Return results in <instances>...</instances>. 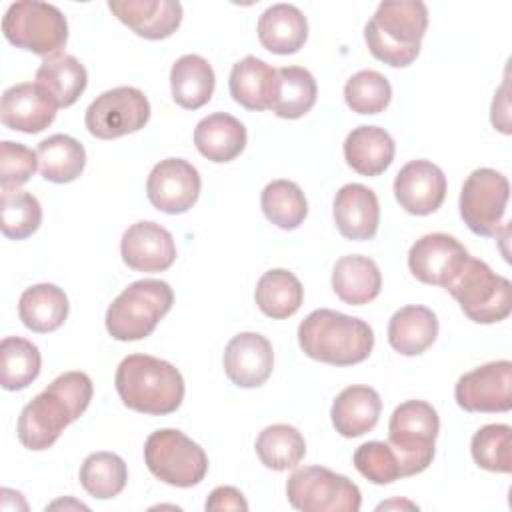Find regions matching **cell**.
<instances>
[{
	"label": "cell",
	"mask_w": 512,
	"mask_h": 512,
	"mask_svg": "<svg viewBox=\"0 0 512 512\" xmlns=\"http://www.w3.org/2000/svg\"><path fill=\"white\" fill-rule=\"evenodd\" d=\"M206 510H248V502L244 500L242 492L234 486H218L210 492L206 504Z\"/></svg>",
	"instance_id": "obj_44"
},
{
	"label": "cell",
	"mask_w": 512,
	"mask_h": 512,
	"mask_svg": "<svg viewBox=\"0 0 512 512\" xmlns=\"http://www.w3.org/2000/svg\"><path fill=\"white\" fill-rule=\"evenodd\" d=\"M150 120V102L134 86H118L102 92L86 108V128L100 140H114L138 132Z\"/></svg>",
	"instance_id": "obj_12"
},
{
	"label": "cell",
	"mask_w": 512,
	"mask_h": 512,
	"mask_svg": "<svg viewBox=\"0 0 512 512\" xmlns=\"http://www.w3.org/2000/svg\"><path fill=\"white\" fill-rule=\"evenodd\" d=\"M36 156L42 178L56 184L76 180L86 166L84 146L68 134H54L42 140L36 148Z\"/></svg>",
	"instance_id": "obj_33"
},
{
	"label": "cell",
	"mask_w": 512,
	"mask_h": 512,
	"mask_svg": "<svg viewBox=\"0 0 512 512\" xmlns=\"http://www.w3.org/2000/svg\"><path fill=\"white\" fill-rule=\"evenodd\" d=\"M68 296L56 284H34L26 288L18 302V316L22 324L38 334L58 330L68 318Z\"/></svg>",
	"instance_id": "obj_28"
},
{
	"label": "cell",
	"mask_w": 512,
	"mask_h": 512,
	"mask_svg": "<svg viewBox=\"0 0 512 512\" xmlns=\"http://www.w3.org/2000/svg\"><path fill=\"white\" fill-rule=\"evenodd\" d=\"M334 222L338 232L348 240H370L378 232L380 204L364 184H346L334 196Z\"/></svg>",
	"instance_id": "obj_21"
},
{
	"label": "cell",
	"mask_w": 512,
	"mask_h": 512,
	"mask_svg": "<svg viewBox=\"0 0 512 512\" xmlns=\"http://www.w3.org/2000/svg\"><path fill=\"white\" fill-rule=\"evenodd\" d=\"M510 184L504 174L494 168L474 170L460 190V216L464 224L478 236H498L504 222Z\"/></svg>",
	"instance_id": "obj_11"
},
{
	"label": "cell",
	"mask_w": 512,
	"mask_h": 512,
	"mask_svg": "<svg viewBox=\"0 0 512 512\" xmlns=\"http://www.w3.org/2000/svg\"><path fill=\"white\" fill-rule=\"evenodd\" d=\"M92 394L94 386L88 374L78 370L60 374L22 408L18 440L28 450L50 448L64 428L86 412Z\"/></svg>",
	"instance_id": "obj_1"
},
{
	"label": "cell",
	"mask_w": 512,
	"mask_h": 512,
	"mask_svg": "<svg viewBox=\"0 0 512 512\" xmlns=\"http://www.w3.org/2000/svg\"><path fill=\"white\" fill-rule=\"evenodd\" d=\"M288 502L302 512H358L360 488L346 476L324 466H304L286 482Z\"/></svg>",
	"instance_id": "obj_10"
},
{
	"label": "cell",
	"mask_w": 512,
	"mask_h": 512,
	"mask_svg": "<svg viewBox=\"0 0 512 512\" xmlns=\"http://www.w3.org/2000/svg\"><path fill=\"white\" fill-rule=\"evenodd\" d=\"M246 140L248 134L244 124L226 112H214L202 118L194 128V144L198 152L216 164L240 156L246 148Z\"/></svg>",
	"instance_id": "obj_25"
},
{
	"label": "cell",
	"mask_w": 512,
	"mask_h": 512,
	"mask_svg": "<svg viewBox=\"0 0 512 512\" xmlns=\"http://www.w3.org/2000/svg\"><path fill=\"white\" fill-rule=\"evenodd\" d=\"M230 96L246 110H272L280 94L278 70L256 56L238 60L230 70Z\"/></svg>",
	"instance_id": "obj_22"
},
{
	"label": "cell",
	"mask_w": 512,
	"mask_h": 512,
	"mask_svg": "<svg viewBox=\"0 0 512 512\" xmlns=\"http://www.w3.org/2000/svg\"><path fill=\"white\" fill-rule=\"evenodd\" d=\"M174 292L168 282L144 278L124 288L106 310V330L114 340L134 342L150 336L170 312Z\"/></svg>",
	"instance_id": "obj_5"
},
{
	"label": "cell",
	"mask_w": 512,
	"mask_h": 512,
	"mask_svg": "<svg viewBox=\"0 0 512 512\" xmlns=\"http://www.w3.org/2000/svg\"><path fill=\"white\" fill-rule=\"evenodd\" d=\"M344 100L356 114H380L392 100V86L384 74L376 70H360L348 78Z\"/></svg>",
	"instance_id": "obj_41"
},
{
	"label": "cell",
	"mask_w": 512,
	"mask_h": 512,
	"mask_svg": "<svg viewBox=\"0 0 512 512\" xmlns=\"http://www.w3.org/2000/svg\"><path fill=\"white\" fill-rule=\"evenodd\" d=\"M224 372L240 388L262 386L274 368L272 344L258 332L236 334L224 350Z\"/></svg>",
	"instance_id": "obj_18"
},
{
	"label": "cell",
	"mask_w": 512,
	"mask_h": 512,
	"mask_svg": "<svg viewBox=\"0 0 512 512\" xmlns=\"http://www.w3.org/2000/svg\"><path fill=\"white\" fill-rule=\"evenodd\" d=\"M38 168L34 150L20 142H0V186L2 190H18L26 184Z\"/></svg>",
	"instance_id": "obj_43"
},
{
	"label": "cell",
	"mask_w": 512,
	"mask_h": 512,
	"mask_svg": "<svg viewBox=\"0 0 512 512\" xmlns=\"http://www.w3.org/2000/svg\"><path fill=\"white\" fill-rule=\"evenodd\" d=\"M254 448L260 462L276 472L298 466L306 454L304 436L290 424L266 426L258 434Z\"/></svg>",
	"instance_id": "obj_35"
},
{
	"label": "cell",
	"mask_w": 512,
	"mask_h": 512,
	"mask_svg": "<svg viewBox=\"0 0 512 512\" xmlns=\"http://www.w3.org/2000/svg\"><path fill=\"white\" fill-rule=\"evenodd\" d=\"M258 40L272 54H296L308 38V22L294 4H274L258 18Z\"/></svg>",
	"instance_id": "obj_24"
},
{
	"label": "cell",
	"mask_w": 512,
	"mask_h": 512,
	"mask_svg": "<svg viewBox=\"0 0 512 512\" xmlns=\"http://www.w3.org/2000/svg\"><path fill=\"white\" fill-rule=\"evenodd\" d=\"M126 480V462L114 452H92L80 466L82 488L98 500L118 496L124 490Z\"/></svg>",
	"instance_id": "obj_37"
},
{
	"label": "cell",
	"mask_w": 512,
	"mask_h": 512,
	"mask_svg": "<svg viewBox=\"0 0 512 512\" xmlns=\"http://www.w3.org/2000/svg\"><path fill=\"white\" fill-rule=\"evenodd\" d=\"M120 254L124 264L136 272H164L176 260V244L164 226L140 220L122 234Z\"/></svg>",
	"instance_id": "obj_17"
},
{
	"label": "cell",
	"mask_w": 512,
	"mask_h": 512,
	"mask_svg": "<svg viewBox=\"0 0 512 512\" xmlns=\"http://www.w3.org/2000/svg\"><path fill=\"white\" fill-rule=\"evenodd\" d=\"M428 28V8L420 0L380 2L364 28V40L374 58L392 66H410L420 54Z\"/></svg>",
	"instance_id": "obj_4"
},
{
	"label": "cell",
	"mask_w": 512,
	"mask_h": 512,
	"mask_svg": "<svg viewBox=\"0 0 512 512\" xmlns=\"http://www.w3.org/2000/svg\"><path fill=\"white\" fill-rule=\"evenodd\" d=\"M264 216L282 230L298 228L306 214L308 202L302 188L292 180H272L260 196Z\"/></svg>",
	"instance_id": "obj_36"
},
{
	"label": "cell",
	"mask_w": 512,
	"mask_h": 512,
	"mask_svg": "<svg viewBox=\"0 0 512 512\" xmlns=\"http://www.w3.org/2000/svg\"><path fill=\"white\" fill-rule=\"evenodd\" d=\"M474 462L488 470L510 474L512 472V428L508 424H486L470 442Z\"/></svg>",
	"instance_id": "obj_40"
},
{
	"label": "cell",
	"mask_w": 512,
	"mask_h": 512,
	"mask_svg": "<svg viewBox=\"0 0 512 512\" xmlns=\"http://www.w3.org/2000/svg\"><path fill=\"white\" fill-rule=\"evenodd\" d=\"M398 506H400V508H402V506H406V508H412V510L416 508V510H418V506H414V504H410V502H398V500H392V502H382V504H380L376 510H384V508H398Z\"/></svg>",
	"instance_id": "obj_45"
},
{
	"label": "cell",
	"mask_w": 512,
	"mask_h": 512,
	"mask_svg": "<svg viewBox=\"0 0 512 512\" xmlns=\"http://www.w3.org/2000/svg\"><path fill=\"white\" fill-rule=\"evenodd\" d=\"M382 400L370 386H348L332 402V426L344 438H358L370 432L380 418Z\"/></svg>",
	"instance_id": "obj_23"
},
{
	"label": "cell",
	"mask_w": 512,
	"mask_h": 512,
	"mask_svg": "<svg viewBox=\"0 0 512 512\" xmlns=\"http://www.w3.org/2000/svg\"><path fill=\"white\" fill-rule=\"evenodd\" d=\"M4 38L38 56L60 54L68 42V22L58 6L38 0L10 4L2 18Z\"/></svg>",
	"instance_id": "obj_7"
},
{
	"label": "cell",
	"mask_w": 512,
	"mask_h": 512,
	"mask_svg": "<svg viewBox=\"0 0 512 512\" xmlns=\"http://www.w3.org/2000/svg\"><path fill=\"white\" fill-rule=\"evenodd\" d=\"M200 188L202 180L196 166L184 158L160 160L146 180V196L150 204L166 214H182L190 210L200 196Z\"/></svg>",
	"instance_id": "obj_15"
},
{
	"label": "cell",
	"mask_w": 512,
	"mask_h": 512,
	"mask_svg": "<svg viewBox=\"0 0 512 512\" xmlns=\"http://www.w3.org/2000/svg\"><path fill=\"white\" fill-rule=\"evenodd\" d=\"M56 110V102L36 82L10 86L4 90L0 102L2 124L24 134H38L46 130L54 122Z\"/></svg>",
	"instance_id": "obj_19"
},
{
	"label": "cell",
	"mask_w": 512,
	"mask_h": 512,
	"mask_svg": "<svg viewBox=\"0 0 512 512\" xmlns=\"http://www.w3.org/2000/svg\"><path fill=\"white\" fill-rule=\"evenodd\" d=\"M144 462L158 480L176 488H192L208 472L204 448L174 428L156 430L146 438Z\"/></svg>",
	"instance_id": "obj_9"
},
{
	"label": "cell",
	"mask_w": 512,
	"mask_h": 512,
	"mask_svg": "<svg viewBox=\"0 0 512 512\" xmlns=\"http://www.w3.org/2000/svg\"><path fill=\"white\" fill-rule=\"evenodd\" d=\"M356 470L372 484H390L400 478V466L396 454L388 442H366L354 452Z\"/></svg>",
	"instance_id": "obj_42"
},
{
	"label": "cell",
	"mask_w": 512,
	"mask_h": 512,
	"mask_svg": "<svg viewBox=\"0 0 512 512\" xmlns=\"http://www.w3.org/2000/svg\"><path fill=\"white\" fill-rule=\"evenodd\" d=\"M116 392L130 410L166 416L184 400V378L176 366L148 354L126 356L114 376Z\"/></svg>",
	"instance_id": "obj_2"
},
{
	"label": "cell",
	"mask_w": 512,
	"mask_h": 512,
	"mask_svg": "<svg viewBox=\"0 0 512 512\" xmlns=\"http://www.w3.org/2000/svg\"><path fill=\"white\" fill-rule=\"evenodd\" d=\"M332 290L350 306L372 302L382 290V274L378 264L360 254L338 258L332 270Z\"/></svg>",
	"instance_id": "obj_26"
},
{
	"label": "cell",
	"mask_w": 512,
	"mask_h": 512,
	"mask_svg": "<svg viewBox=\"0 0 512 512\" xmlns=\"http://www.w3.org/2000/svg\"><path fill=\"white\" fill-rule=\"evenodd\" d=\"M280 94L272 106V112L280 118L296 120L312 110L318 96L314 76L300 66L278 68Z\"/></svg>",
	"instance_id": "obj_38"
},
{
	"label": "cell",
	"mask_w": 512,
	"mask_h": 512,
	"mask_svg": "<svg viewBox=\"0 0 512 512\" xmlns=\"http://www.w3.org/2000/svg\"><path fill=\"white\" fill-rule=\"evenodd\" d=\"M456 404L466 412H508L512 408V362L482 364L458 378Z\"/></svg>",
	"instance_id": "obj_13"
},
{
	"label": "cell",
	"mask_w": 512,
	"mask_h": 512,
	"mask_svg": "<svg viewBox=\"0 0 512 512\" xmlns=\"http://www.w3.org/2000/svg\"><path fill=\"white\" fill-rule=\"evenodd\" d=\"M36 84L56 102L58 108L72 106L88 84L84 64L66 52L44 58L36 70Z\"/></svg>",
	"instance_id": "obj_30"
},
{
	"label": "cell",
	"mask_w": 512,
	"mask_h": 512,
	"mask_svg": "<svg viewBox=\"0 0 512 512\" xmlns=\"http://www.w3.org/2000/svg\"><path fill=\"white\" fill-rule=\"evenodd\" d=\"M254 300L262 314L274 320H284L300 310L304 288L290 270L274 268L260 276L254 290Z\"/></svg>",
	"instance_id": "obj_32"
},
{
	"label": "cell",
	"mask_w": 512,
	"mask_h": 512,
	"mask_svg": "<svg viewBox=\"0 0 512 512\" xmlns=\"http://www.w3.org/2000/svg\"><path fill=\"white\" fill-rule=\"evenodd\" d=\"M438 336V318L426 306H404L388 322V342L402 356H418Z\"/></svg>",
	"instance_id": "obj_29"
},
{
	"label": "cell",
	"mask_w": 512,
	"mask_h": 512,
	"mask_svg": "<svg viewBox=\"0 0 512 512\" xmlns=\"http://www.w3.org/2000/svg\"><path fill=\"white\" fill-rule=\"evenodd\" d=\"M396 144L380 126H358L344 140L346 164L362 176L382 174L394 160Z\"/></svg>",
	"instance_id": "obj_27"
},
{
	"label": "cell",
	"mask_w": 512,
	"mask_h": 512,
	"mask_svg": "<svg viewBox=\"0 0 512 512\" xmlns=\"http://www.w3.org/2000/svg\"><path fill=\"white\" fill-rule=\"evenodd\" d=\"M394 196L408 214L428 216L436 212L446 198V176L442 168L430 160H412L396 174Z\"/></svg>",
	"instance_id": "obj_16"
},
{
	"label": "cell",
	"mask_w": 512,
	"mask_h": 512,
	"mask_svg": "<svg viewBox=\"0 0 512 512\" xmlns=\"http://www.w3.org/2000/svg\"><path fill=\"white\" fill-rule=\"evenodd\" d=\"M0 216L2 234L10 240H24L40 228L42 206L38 198L26 190H2Z\"/></svg>",
	"instance_id": "obj_39"
},
{
	"label": "cell",
	"mask_w": 512,
	"mask_h": 512,
	"mask_svg": "<svg viewBox=\"0 0 512 512\" xmlns=\"http://www.w3.org/2000/svg\"><path fill=\"white\" fill-rule=\"evenodd\" d=\"M110 12L146 40L172 36L182 22V4L176 0H110Z\"/></svg>",
	"instance_id": "obj_20"
},
{
	"label": "cell",
	"mask_w": 512,
	"mask_h": 512,
	"mask_svg": "<svg viewBox=\"0 0 512 512\" xmlns=\"http://www.w3.org/2000/svg\"><path fill=\"white\" fill-rule=\"evenodd\" d=\"M42 358L36 344L20 336L0 342V384L4 390H24L40 374Z\"/></svg>",
	"instance_id": "obj_34"
},
{
	"label": "cell",
	"mask_w": 512,
	"mask_h": 512,
	"mask_svg": "<svg viewBox=\"0 0 512 512\" xmlns=\"http://www.w3.org/2000/svg\"><path fill=\"white\" fill-rule=\"evenodd\" d=\"M298 344L312 360L332 366H352L370 356L374 332L368 322L356 316L320 308L300 322Z\"/></svg>",
	"instance_id": "obj_3"
},
{
	"label": "cell",
	"mask_w": 512,
	"mask_h": 512,
	"mask_svg": "<svg viewBox=\"0 0 512 512\" xmlns=\"http://www.w3.org/2000/svg\"><path fill=\"white\" fill-rule=\"evenodd\" d=\"M446 290L476 324H494L512 312L510 280L496 274L484 260L470 256Z\"/></svg>",
	"instance_id": "obj_8"
},
{
	"label": "cell",
	"mask_w": 512,
	"mask_h": 512,
	"mask_svg": "<svg viewBox=\"0 0 512 512\" xmlns=\"http://www.w3.org/2000/svg\"><path fill=\"white\" fill-rule=\"evenodd\" d=\"M468 258L470 254L460 240L444 232H432L412 244L408 252V268L416 280L448 288Z\"/></svg>",
	"instance_id": "obj_14"
},
{
	"label": "cell",
	"mask_w": 512,
	"mask_h": 512,
	"mask_svg": "<svg viewBox=\"0 0 512 512\" xmlns=\"http://www.w3.org/2000/svg\"><path fill=\"white\" fill-rule=\"evenodd\" d=\"M440 430V418L432 404L424 400H406L390 416L388 446L396 454L400 478L424 472L434 460V442Z\"/></svg>",
	"instance_id": "obj_6"
},
{
	"label": "cell",
	"mask_w": 512,
	"mask_h": 512,
	"mask_svg": "<svg viewBox=\"0 0 512 512\" xmlns=\"http://www.w3.org/2000/svg\"><path fill=\"white\" fill-rule=\"evenodd\" d=\"M214 86V70L208 60L198 54H184L170 68L172 100L186 110H198L208 104Z\"/></svg>",
	"instance_id": "obj_31"
}]
</instances>
